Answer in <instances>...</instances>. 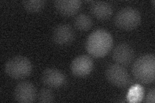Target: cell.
Listing matches in <instances>:
<instances>
[{
    "label": "cell",
    "instance_id": "obj_1",
    "mask_svg": "<svg viewBox=\"0 0 155 103\" xmlns=\"http://www.w3.org/2000/svg\"><path fill=\"white\" fill-rule=\"evenodd\" d=\"M113 40L110 34L104 29L92 32L85 42V48L91 56L96 58L107 54L113 47Z\"/></svg>",
    "mask_w": 155,
    "mask_h": 103
},
{
    "label": "cell",
    "instance_id": "obj_2",
    "mask_svg": "<svg viewBox=\"0 0 155 103\" xmlns=\"http://www.w3.org/2000/svg\"><path fill=\"white\" fill-rule=\"evenodd\" d=\"M132 72L138 82L146 85L153 82L155 73L154 56L148 53L139 57L133 63Z\"/></svg>",
    "mask_w": 155,
    "mask_h": 103
},
{
    "label": "cell",
    "instance_id": "obj_3",
    "mask_svg": "<svg viewBox=\"0 0 155 103\" xmlns=\"http://www.w3.org/2000/svg\"><path fill=\"white\" fill-rule=\"evenodd\" d=\"M32 70L31 61L26 57L15 56L6 63L5 72L13 79H22L28 77Z\"/></svg>",
    "mask_w": 155,
    "mask_h": 103
},
{
    "label": "cell",
    "instance_id": "obj_4",
    "mask_svg": "<svg viewBox=\"0 0 155 103\" xmlns=\"http://www.w3.org/2000/svg\"><path fill=\"white\" fill-rule=\"evenodd\" d=\"M141 22V14L137 9L127 7L116 13L114 17L116 26L125 31H131L137 28Z\"/></svg>",
    "mask_w": 155,
    "mask_h": 103
},
{
    "label": "cell",
    "instance_id": "obj_5",
    "mask_svg": "<svg viewBox=\"0 0 155 103\" xmlns=\"http://www.w3.org/2000/svg\"><path fill=\"white\" fill-rule=\"evenodd\" d=\"M105 76L111 84L118 88H126L130 83L127 70L118 64H111L107 68Z\"/></svg>",
    "mask_w": 155,
    "mask_h": 103
},
{
    "label": "cell",
    "instance_id": "obj_6",
    "mask_svg": "<svg viewBox=\"0 0 155 103\" xmlns=\"http://www.w3.org/2000/svg\"><path fill=\"white\" fill-rule=\"evenodd\" d=\"M36 97V88L30 81H23L19 82L14 89V97L18 102H32L35 100Z\"/></svg>",
    "mask_w": 155,
    "mask_h": 103
},
{
    "label": "cell",
    "instance_id": "obj_7",
    "mask_svg": "<svg viewBox=\"0 0 155 103\" xmlns=\"http://www.w3.org/2000/svg\"><path fill=\"white\" fill-rule=\"evenodd\" d=\"M94 63L87 55H81L75 57L71 64V71L76 77L88 76L93 69Z\"/></svg>",
    "mask_w": 155,
    "mask_h": 103
},
{
    "label": "cell",
    "instance_id": "obj_8",
    "mask_svg": "<svg viewBox=\"0 0 155 103\" xmlns=\"http://www.w3.org/2000/svg\"><path fill=\"white\" fill-rule=\"evenodd\" d=\"M74 31L68 24H60L55 27L52 32V40L59 45H65L74 40Z\"/></svg>",
    "mask_w": 155,
    "mask_h": 103
},
{
    "label": "cell",
    "instance_id": "obj_9",
    "mask_svg": "<svg viewBox=\"0 0 155 103\" xmlns=\"http://www.w3.org/2000/svg\"><path fill=\"white\" fill-rule=\"evenodd\" d=\"M41 81L48 87L58 88L65 84L66 77L64 73L60 70L56 68H48L43 72Z\"/></svg>",
    "mask_w": 155,
    "mask_h": 103
},
{
    "label": "cell",
    "instance_id": "obj_10",
    "mask_svg": "<svg viewBox=\"0 0 155 103\" xmlns=\"http://www.w3.org/2000/svg\"><path fill=\"white\" fill-rule=\"evenodd\" d=\"M134 57L133 48L127 43H120L116 45L113 52V59L116 64L122 66L128 65Z\"/></svg>",
    "mask_w": 155,
    "mask_h": 103
},
{
    "label": "cell",
    "instance_id": "obj_11",
    "mask_svg": "<svg viewBox=\"0 0 155 103\" xmlns=\"http://www.w3.org/2000/svg\"><path fill=\"white\" fill-rule=\"evenodd\" d=\"M81 2L80 0H57L54 2L56 11L64 16H72L80 10Z\"/></svg>",
    "mask_w": 155,
    "mask_h": 103
},
{
    "label": "cell",
    "instance_id": "obj_12",
    "mask_svg": "<svg viewBox=\"0 0 155 103\" xmlns=\"http://www.w3.org/2000/svg\"><path fill=\"white\" fill-rule=\"evenodd\" d=\"M90 11L95 18L101 20H104L112 15L113 7L108 2L96 1L91 3Z\"/></svg>",
    "mask_w": 155,
    "mask_h": 103
},
{
    "label": "cell",
    "instance_id": "obj_13",
    "mask_svg": "<svg viewBox=\"0 0 155 103\" xmlns=\"http://www.w3.org/2000/svg\"><path fill=\"white\" fill-rule=\"evenodd\" d=\"M93 20L91 18L84 13L78 14L74 19V25L81 31H88L93 26Z\"/></svg>",
    "mask_w": 155,
    "mask_h": 103
},
{
    "label": "cell",
    "instance_id": "obj_14",
    "mask_svg": "<svg viewBox=\"0 0 155 103\" xmlns=\"http://www.w3.org/2000/svg\"><path fill=\"white\" fill-rule=\"evenodd\" d=\"M45 2L43 0H27L22 2L23 7L30 12H40L45 7Z\"/></svg>",
    "mask_w": 155,
    "mask_h": 103
},
{
    "label": "cell",
    "instance_id": "obj_15",
    "mask_svg": "<svg viewBox=\"0 0 155 103\" xmlns=\"http://www.w3.org/2000/svg\"><path fill=\"white\" fill-rule=\"evenodd\" d=\"M38 101L41 103L52 102L54 100V96L52 92L48 88H42L39 91L37 95Z\"/></svg>",
    "mask_w": 155,
    "mask_h": 103
},
{
    "label": "cell",
    "instance_id": "obj_16",
    "mask_svg": "<svg viewBox=\"0 0 155 103\" xmlns=\"http://www.w3.org/2000/svg\"><path fill=\"white\" fill-rule=\"evenodd\" d=\"M154 97H155V91L154 88L150 90L145 96V102L147 103H154Z\"/></svg>",
    "mask_w": 155,
    "mask_h": 103
}]
</instances>
